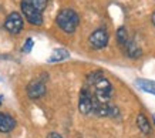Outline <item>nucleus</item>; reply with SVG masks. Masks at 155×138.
<instances>
[{
  "label": "nucleus",
  "mask_w": 155,
  "mask_h": 138,
  "mask_svg": "<svg viewBox=\"0 0 155 138\" xmlns=\"http://www.w3.org/2000/svg\"><path fill=\"white\" fill-rule=\"evenodd\" d=\"M84 88L91 94L94 104L95 103L108 104L111 95H113V86H111V83L103 76V73L100 71L91 73L87 77V83H85Z\"/></svg>",
  "instance_id": "1"
},
{
  "label": "nucleus",
  "mask_w": 155,
  "mask_h": 138,
  "mask_svg": "<svg viewBox=\"0 0 155 138\" xmlns=\"http://www.w3.org/2000/svg\"><path fill=\"white\" fill-rule=\"evenodd\" d=\"M56 23H57V26L63 30V31L71 34V33H74L75 29L78 27L80 19H78V15L75 13L74 10L63 9V10H60V12H58V15H57Z\"/></svg>",
  "instance_id": "2"
},
{
  "label": "nucleus",
  "mask_w": 155,
  "mask_h": 138,
  "mask_svg": "<svg viewBox=\"0 0 155 138\" xmlns=\"http://www.w3.org/2000/svg\"><path fill=\"white\" fill-rule=\"evenodd\" d=\"M47 93V88H46V83L41 80V78H36V80H31L27 84V97L30 100H38L44 97Z\"/></svg>",
  "instance_id": "3"
},
{
  "label": "nucleus",
  "mask_w": 155,
  "mask_h": 138,
  "mask_svg": "<svg viewBox=\"0 0 155 138\" xmlns=\"http://www.w3.org/2000/svg\"><path fill=\"white\" fill-rule=\"evenodd\" d=\"M20 7H21V12H23L24 17L27 19L28 23L34 24V26H41V24H43L41 12H38L37 9H34L33 6L27 5V3H24V2H21Z\"/></svg>",
  "instance_id": "4"
},
{
  "label": "nucleus",
  "mask_w": 155,
  "mask_h": 138,
  "mask_svg": "<svg viewBox=\"0 0 155 138\" xmlns=\"http://www.w3.org/2000/svg\"><path fill=\"white\" fill-rule=\"evenodd\" d=\"M5 29L12 34H19L21 31V29H23V19H21L20 13L13 12V13H10L7 16V19L5 21Z\"/></svg>",
  "instance_id": "5"
},
{
  "label": "nucleus",
  "mask_w": 155,
  "mask_h": 138,
  "mask_svg": "<svg viewBox=\"0 0 155 138\" xmlns=\"http://www.w3.org/2000/svg\"><path fill=\"white\" fill-rule=\"evenodd\" d=\"M108 38H110V36H108L107 30L98 29L91 33V36H90V44H91L93 48L100 50V48H104L108 44Z\"/></svg>",
  "instance_id": "6"
},
{
  "label": "nucleus",
  "mask_w": 155,
  "mask_h": 138,
  "mask_svg": "<svg viewBox=\"0 0 155 138\" xmlns=\"http://www.w3.org/2000/svg\"><path fill=\"white\" fill-rule=\"evenodd\" d=\"M93 105H94V101H93V97L88 91L83 88L80 91V97H78V110H80L81 114L88 115L93 113Z\"/></svg>",
  "instance_id": "7"
},
{
  "label": "nucleus",
  "mask_w": 155,
  "mask_h": 138,
  "mask_svg": "<svg viewBox=\"0 0 155 138\" xmlns=\"http://www.w3.org/2000/svg\"><path fill=\"white\" fill-rule=\"evenodd\" d=\"M16 128V120L6 113H0V133H10Z\"/></svg>",
  "instance_id": "8"
},
{
  "label": "nucleus",
  "mask_w": 155,
  "mask_h": 138,
  "mask_svg": "<svg viewBox=\"0 0 155 138\" xmlns=\"http://www.w3.org/2000/svg\"><path fill=\"white\" fill-rule=\"evenodd\" d=\"M135 84H137V87L141 88L142 91H145V93H148V94H154L155 95V81L138 78V80L135 81Z\"/></svg>",
  "instance_id": "9"
},
{
  "label": "nucleus",
  "mask_w": 155,
  "mask_h": 138,
  "mask_svg": "<svg viewBox=\"0 0 155 138\" xmlns=\"http://www.w3.org/2000/svg\"><path fill=\"white\" fill-rule=\"evenodd\" d=\"M70 57V53L67 51L66 48H56L54 51L51 53V56L48 58V63H57V61H63V60H67Z\"/></svg>",
  "instance_id": "10"
},
{
  "label": "nucleus",
  "mask_w": 155,
  "mask_h": 138,
  "mask_svg": "<svg viewBox=\"0 0 155 138\" xmlns=\"http://www.w3.org/2000/svg\"><path fill=\"white\" fill-rule=\"evenodd\" d=\"M124 47H125V53H127V56L128 57H131V58H138L142 54L141 48L138 47V46L135 44V41H132V40H130Z\"/></svg>",
  "instance_id": "11"
},
{
  "label": "nucleus",
  "mask_w": 155,
  "mask_h": 138,
  "mask_svg": "<svg viewBox=\"0 0 155 138\" xmlns=\"http://www.w3.org/2000/svg\"><path fill=\"white\" fill-rule=\"evenodd\" d=\"M137 125H138V128L141 130V133L150 134V131H151L150 121L147 120V117L144 114H138V117H137Z\"/></svg>",
  "instance_id": "12"
},
{
  "label": "nucleus",
  "mask_w": 155,
  "mask_h": 138,
  "mask_svg": "<svg viewBox=\"0 0 155 138\" xmlns=\"http://www.w3.org/2000/svg\"><path fill=\"white\" fill-rule=\"evenodd\" d=\"M21 2L33 6L34 9H37L38 12H43V10L47 7V3H48V0H21Z\"/></svg>",
  "instance_id": "13"
},
{
  "label": "nucleus",
  "mask_w": 155,
  "mask_h": 138,
  "mask_svg": "<svg viewBox=\"0 0 155 138\" xmlns=\"http://www.w3.org/2000/svg\"><path fill=\"white\" fill-rule=\"evenodd\" d=\"M117 41L121 46H125V44L130 41V37H128V33H127V29L125 27H120L117 30Z\"/></svg>",
  "instance_id": "14"
},
{
  "label": "nucleus",
  "mask_w": 155,
  "mask_h": 138,
  "mask_svg": "<svg viewBox=\"0 0 155 138\" xmlns=\"http://www.w3.org/2000/svg\"><path fill=\"white\" fill-rule=\"evenodd\" d=\"M31 48H33V40H31V38H27V40L24 41V44H23V48H21V51L27 54V53L31 51Z\"/></svg>",
  "instance_id": "15"
},
{
  "label": "nucleus",
  "mask_w": 155,
  "mask_h": 138,
  "mask_svg": "<svg viewBox=\"0 0 155 138\" xmlns=\"http://www.w3.org/2000/svg\"><path fill=\"white\" fill-rule=\"evenodd\" d=\"M48 138H63L60 135V134H57V133H50L48 134Z\"/></svg>",
  "instance_id": "16"
},
{
  "label": "nucleus",
  "mask_w": 155,
  "mask_h": 138,
  "mask_svg": "<svg viewBox=\"0 0 155 138\" xmlns=\"http://www.w3.org/2000/svg\"><path fill=\"white\" fill-rule=\"evenodd\" d=\"M151 20H152V24H154V26H155V12H154V13H152V17H151Z\"/></svg>",
  "instance_id": "17"
},
{
  "label": "nucleus",
  "mask_w": 155,
  "mask_h": 138,
  "mask_svg": "<svg viewBox=\"0 0 155 138\" xmlns=\"http://www.w3.org/2000/svg\"><path fill=\"white\" fill-rule=\"evenodd\" d=\"M2 101H3V97H2V95H0V104H2Z\"/></svg>",
  "instance_id": "18"
},
{
  "label": "nucleus",
  "mask_w": 155,
  "mask_h": 138,
  "mask_svg": "<svg viewBox=\"0 0 155 138\" xmlns=\"http://www.w3.org/2000/svg\"><path fill=\"white\" fill-rule=\"evenodd\" d=\"M154 123H155V115H154Z\"/></svg>",
  "instance_id": "19"
}]
</instances>
